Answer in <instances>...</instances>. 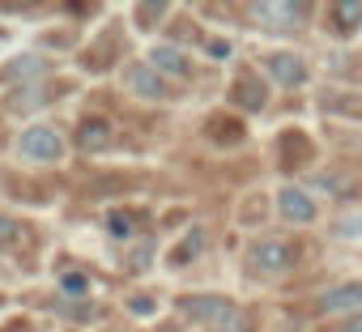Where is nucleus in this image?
I'll return each instance as SVG.
<instances>
[{"label": "nucleus", "mask_w": 362, "mask_h": 332, "mask_svg": "<svg viewBox=\"0 0 362 332\" xmlns=\"http://www.w3.org/2000/svg\"><path fill=\"white\" fill-rule=\"evenodd\" d=\"M179 311H184L192 324L214 328V332H235V328H243V324H247V319H243V311H239L230 298H222V294H192V298L179 302Z\"/></svg>", "instance_id": "f257e3e1"}, {"label": "nucleus", "mask_w": 362, "mask_h": 332, "mask_svg": "<svg viewBox=\"0 0 362 332\" xmlns=\"http://www.w3.org/2000/svg\"><path fill=\"white\" fill-rule=\"evenodd\" d=\"M13 153H18L22 162L47 166V162H60V158L69 153V141H64V132H60L56 124H30V128L18 132Z\"/></svg>", "instance_id": "f03ea898"}, {"label": "nucleus", "mask_w": 362, "mask_h": 332, "mask_svg": "<svg viewBox=\"0 0 362 332\" xmlns=\"http://www.w3.org/2000/svg\"><path fill=\"white\" fill-rule=\"evenodd\" d=\"M298 264V251L290 247V243H281V239H260V243H252V251H247V268L256 273V277H281V273H290Z\"/></svg>", "instance_id": "7ed1b4c3"}, {"label": "nucleus", "mask_w": 362, "mask_h": 332, "mask_svg": "<svg viewBox=\"0 0 362 332\" xmlns=\"http://www.w3.org/2000/svg\"><path fill=\"white\" fill-rule=\"evenodd\" d=\"M145 64H149L158 77H166V81H184V77H192V56H188L184 47H175V43H153L149 56H145Z\"/></svg>", "instance_id": "20e7f679"}, {"label": "nucleus", "mask_w": 362, "mask_h": 332, "mask_svg": "<svg viewBox=\"0 0 362 332\" xmlns=\"http://www.w3.org/2000/svg\"><path fill=\"white\" fill-rule=\"evenodd\" d=\"M252 18H256L264 30H273V35H290V30L303 26L307 9H303V5H281V0H264V5L252 9Z\"/></svg>", "instance_id": "39448f33"}, {"label": "nucleus", "mask_w": 362, "mask_h": 332, "mask_svg": "<svg viewBox=\"0 0 362 332\" xmlns=\"http://www.w3.org/2000/svg\"><path fill=\"white\" fill-rule=\"evenodd\" d=\"M119 81H124V90L128 94H136V98H149V102H158V98H170V85H166V77H158L145 60L141 64H128L124 73H119Z\"/></svg>", "instance_id": "423d86ee"}, {"label": "nucleus", "mask_w": 362, "mask_h": 332, "mask_svg": "<svg viewBox=\"0 0 362 332\" xmlns=\"http://www.w3.org/2000/svg\"><path fill=\"white\" fill-rule=\"evenodd\" d=\"M320 315H362V281H345L320 294Z\"/></svg>", "instance_id": "0eeeda50"}, {"label": "nucleus", "mask_w": 362, "mask_h": 332, "mask_svg": "<svg viewBox=\"0 0 362 332\" xmlns=\"http://www.w3.org/2000/svg\"><path fill=\"white\" fill-rule=\"evenodd\" d=\"M264 73H269L277 85H286V90L307 85V60L294 56V52H273V56H264Z\"/></svg>", "instance_id": "6e6552de"}, {"label": "nucleus", "mask_w": 362, "mask_h": 332, "mask_svg": "<svg viewBox=\"0 0 362 332\" xmlns=\"http://www.w3.org/2000/svg\"><path fill=\"white\" fill-rule=\"evenodd\" d=\"M277 213H281V222H290V226H311V222L320 218L315 201H311L303 188H281V192H277Z\"/></svg>", "instance_id": "1a4fd4ad"}, {"label": "nucleus", "mask_w": 362, "mask_h": 332, "mask_svg": "<svg viewBox=\"0 0 362 332\" xmlns=\"http://www.w3.org/2000/svg\"><path fill=\"white\" fill-rule=\"evenodd\" d=\"M77 145L86 149V153H103V149H111L115 145V132H111V124L107 119H86L81 124V132H77Z\"/></svg>", "instance_id": "9d476101"}, {"label": "nucleus", "mask_w": 362, "mask_h": 332, "mask_svg": "<svg viewBox=\"0 0 362 332\" xmlns=\"http://www.w3.org/2000/svg\"><path fill=\"white\" fill-rule=\"evenodd\" d=\"M328 18H332V35L349 39V35L362 26V5H332V9H328Z\"/></svg>", "instance_id": "9b49d317"}, {"label": "nucleus", "mask_w": 362, "mask_h": 332, "mask_svg": "<svg viewBox=\"0 0 362 332\" xmlns=\"http://www.w3.org/2000/svg\"><path fill=\"white\" fill-rule=\"evenodd\" d=\"M43 102H52V94H47V85H22L18 94H9V111H35V107H43Z\"/></svg>", "instance_id": "f8f14e48"}, {"label": "nucleus", "mask_w": 362, "mask_h": 332, "mask_svg": "<svg viewBox=\"0 0 362 332\" xmlns=\"http://www.w3.org/2000/svg\"><path fill=\"white\" fill-rule=\"evenodd\" d=\"M43 69H47V64H43L39 56H18V60H13L5 73H0V77H5V81H18V77H22V81H30V77H39Z\"/></svg>", "instance_id": "ddd939ff"}, {"label": "nucleus", "mask_w": 362, "mask_h": 332, "mask_svg": "<svg viewBox=\"0 0 362 332\" xmlns=\"http://www.w3.org/2000/svg\"><path fill=\"white\" fill-rule=\"evenodd\" d=\"M332 235H337V239H349V243H358V239H362V213H354V218H341Z\"/></svg>", "instance_id": "4468645a"}, {"label": "nucleus", "mask_w": 362, "mask_h": 332, "mask_svg": "<svg viewBox=\"0 0 362 332\" xmlns=\"http://www.w3.org/2000/svg\"><path fill=\"white\" fill-rule=\"evenodd\" d=\"M60 290H64V294H73V298H81V294H90V281H86V277H77V273H64V277H60Z\"/></svg>", "instance_id": "2eb2a0df"}, {"label": "nucleus", "mask_w": 362, "mask_h": 332, "mask_svg": "<svg viewBox=\"0 0 362 332\" xmlns=\"http://www.w3.org/2000/svg\"><path fill=\"white\" fill-rule=\"evenodd\" d=\"M111 235L115 239H132V218L128 213H111Z\"/></svg>", "instance_id": "dca6fc26"}, {"label": "nucleus", "mask_w": 362, "mask_h": 332, "mask_svg": "<svg viewBox=\"0 0 362 332\" xmlns=\"http://www.w3.org/2000/svg\"><path fill=\"white\" fill-rule=\"evenodd\" d=\"M230 52H235L230 39H209V56H214V60H230Z\"/></svg>", "instance_id": "f3484780"}, {"label": "nucleus", "mask_w": 362, "mask_h": 332, "mask_svg": "<svg viewBox=\"0 0 362 332\" xmlns=\"http://www.w3.org/2000/svg\"><path fill=\"white\" fill-rule=\"evenodd\" d=\"M132 311H136V315H149V311H153V302H145V294H141V298L132 302Z\"/></svg>", "instance_id": "a211bd4d"}, {"label": "nucleus", "mask_w": 362, "mask_h": 332, "mask_svg": "<svg viewBox=\"0 0 362 332\" xmlns=\"http://www.w3.org/2000/svg\"><path fill=\"white\" fill-rule=\"evenodd\" d=\"M341 332H362V315H354V319H345V328Z\"/></svg>", "instance_id": "6ab92c4d"}, {"label": "nucleus", "mask_w": 362, "mask_h": 332, "mask_svg": "<svg viewBox=\"0 0 362 332\" xmlns=\"http://www.w3.org/2000/svg\"><path fill=\"white\" fill-rule=\"evenodd\" d=\"M235 332H252V324H243V328H235Z\"/></svg>", "instance_id": "aec40b11"}]
</instances>
